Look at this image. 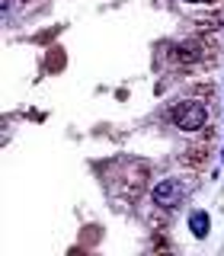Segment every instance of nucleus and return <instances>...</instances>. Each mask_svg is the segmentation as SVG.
<instances>
[{
    "label": "nucleus",
    "instance_id": "1",
    "mask_svg": "<svg viewBox=\"0 0 224 256\" xmlns=\"http://www.w3.org/2000/svg\"><path fill=\"white\" fill-rule=\"evenodd\" d=\"M173 122H176V128H182V132H198V128H205V122H208V109H205V102H198V100H186L182 106H176V109H173Z\"/></svg>",
    "mask_w": 224,
    "mask_h": 256
},
{
    "label": "nucleus",
    "instance_id": "2",
    "mask_svg": "<svg viewBox=\"0 0 224 256\" xmlns=\"http://www.w3.org/2000/svg\"><path fill=\"white\" fill-rule=\"evenodd\" d=\"M182 196H186V189L180 186V180H160L154 192H150V198H154V205L160 208H173L182 202Z\"/></svg>",
    "mask_w": 224,
    "mask_h": 256
},
{
    "label": "nucleus",
    "instance_id": "3",
    "mask_svg": "<svg viewBox=\"0 0 224 256\" xmlns=\"http://www.w3.org/2000/svg\"><path fill=\"white\" fill-rule=\"evenodd\" d=\"M189 230H192L196 237H205L208 230H212V218H208L205 212H192V214H189Z\"/></svg>",
    "mask_w": 224,
    "mask_h": 256
},
{
    "label": "nucleus",
    "instance_id": "4",
    "mask_svg": "<svg viewBox=\"0 0 224 256\" xmlns=\"http://www.w3.org/2000/svg\"><path fill=\"white\" fill-rule=\"evenodd\" d=\"M186 4H202V0H186Z\"/></svg>",
    "mask_w": 224,
    "mask_h": 256
},
{
    "label": "nucleus",
    "instance_id": "5",
    "mask_svg": "<svg viewBox=\"0 0 224 256\" xmlns=\"http://www.w3.org/2000/svg\"><path fill=\"white\" fill-rule=\"evenodd\" d=\"M221 160H224V154H221Z\"/></svg>",
    "mask_w": 224,
    "mask_h": 256
}]
</instances>
